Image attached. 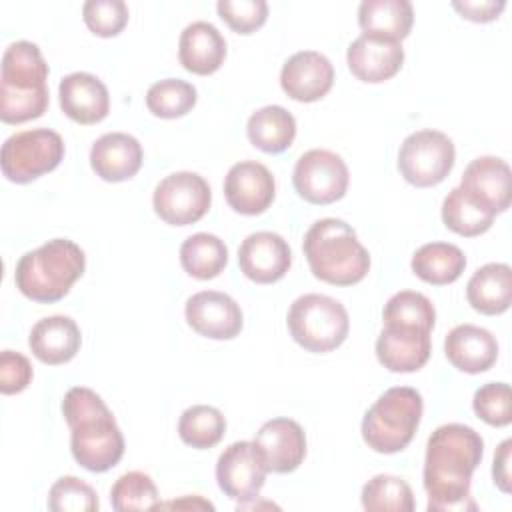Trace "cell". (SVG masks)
I'll list each match as a JSON object with an SVG mask.
<instances>
[{
  "label": "cell",
  "instance_id": "6",
  "mask_svg": "<svg viewBox=\"0 0 512 512\" xmlns=\"http://www.w3.org/2000/svg\"><path fill=\"white\" fill-rule=\"evenodd\" d=\"M424 402L410 386L388 388L364 414L362 438L374 452L394 454L404 450L420 424Z\"/></svg>",
  "mask_w": 512,
  "mask_h": 512
},
{
  "label": "cell",
  "instance_id": "27",
  "mask_svg": "<svg viewBox=\"0 0 512 512\" xmlns=\"http://www.w3.org/2000/svg\"><path fill=\"white\" fill-rule=\"evenodd\" d=\"M414 22V8L408 0H364L358 6V24L364 34L402 42Z\"/></svg>",
  "mask_w": 512,
  "mask_h": 512
},
{
  "label": "cell",
  "instance_id": "4",
  "mask_svg": "<svg viewBox=\"0 0 512 512\" xmlns=\"http://www.w3.org/2000/svg\"><path fill=\"white\" fill-rule=\"evenodd\" d=\"M312 274L334 286L358 284L370 270V254L354 228L340 218L316 220L302 242Z\"/></svg>",
  "mask_w": 512,
  "mask_h": 512
},
{
  "label": "cell",
  "instance_id": "17",
  "mask_svg": "<svg viewBox=\"0 0 512 512\" xmlns=\"http://www.w3.org/2000/svg\"><path fill=\"white\" fill-rule=\"evenodd\" d=\"M432 352L430 330L384 324L376 338L378 362L390 372H416L420 370Z\"/></svg>",
  "mask_w": 512,
  "mask_h": 512
},
{
  "label": "cell",
  "instance_id": "18",
  "mask_svg": "<svg viewBox=\"0 0 512 512\" xmlns=\"http://www.w3.org/2000/svg\"><path fill=\"white\" fill-rule=\"evenodd\" d=\"M334 84L332 62L316 50L292 54L280 72L282 90L298 102H316L328 94Z\"/></svg>",
  "mask_w": 512,
  "mask_h": 512
},
{
  "label": "cell",
  "instance_id": "30",
  "mask_svg": "<svg viewBox=\"0 0 512 512\" xmlns=\"http://www.w3.org/2000/svg\"><path fill=\"white\" fill-rule=\"evenodd\" d=\"M180 264L192 278H216L228 264V248L218 236L198 232L182 242Z\"/></svg>",
  "mask_w": 512,
  "mask_h": 512
},
{
  "label": "cell",
  "instance_id": "20",
  "mask_svg": "<svg viewBox=\"0 0 512 512\" xmlns=\"http://www.w3.org/2000/svg\"><path fill=\"white\" fill-rule=\"evenodd\" d=\"M460 188L492 214H500L510 206V166L498 156H478L466 166Z\"/></svg>",
  "mask_w": 512,
  "mask_h": 512
},
{
  "label": "cell",
  "instance_id": "2",
  "mask_svg": "<svg viewBox=\"0 0 512 512\" xmlns=\"http://www.w3.org/2000/svg\"><path fill=\"white\" fill-rule=\"evenodd\" d=\"M62 414L70 426V450L74 460L90 472H106L124 454V436L106 402L86 386H74L64 394Z\"/></svg>",
  "mask_w": 512,
  "mask_h": 512
},
{
  "label": "cell",
  "instance_id": "26",
  "mask_svg": "<svg viewBox=\"0 0 512 512\" xmlns=\"http://www.w3.org/2000/svg\"><path fill=\"white\" fill-rule=\"evenodd\" d=\"M468 304L480 314H502L512 302V268L502 262L480 266L466 284Z\"/></svg>",
  "mask_w": 512,
  "mask_h": 512
},
{
  "label": "cell",
  "instance_id": "32",
  "mask_svg": "<svg viewBox=\"0 0 512 512\" xmlns=\"http://www.w3.org/2000/svg\"><path fill=\"white\" fill-rule=\"evenodd\" d=\"M226 432L224 414L208 404H194L180 414L178 434L184 444L206 450L216 446Z\"/></svg>",
  "mask_w": 512,
  "mask_h": 512
},
{
  "label": "cell",
  "instance_id": "31",
  "mask_svg": "<svg viewBox=\"0 0 512 512\" xmlns=\"http://www.w3.org/2000/svg\"><path fill=\"white\" fill-rule=\"evenodd\" d=\"M494 216L490 210L480 206L476 200H472L460 186L452 188L448 196L442 202V222L448 230L460 234V236H478L484 234L492 222Z\"/></svg>",
  "mask_w": 512,
  "mask_h": 512
},
{
  "label": "cell",
  "instance_id": "28",
  "mask_svg": "<svg viewBox=\"0 0 512 512\" xmlns=\"http://www.w3.org/2000/svg\"><path fill=\"white\" fill-rule=\"evenodd\" d=\"M246 134L258 150L278 154L292 146L296 136V120L286 108L270 104L256 110L248 118Z\"/></svg>",
  "mask_w": 512,
  "mask_h": 512
},
{
  "label": "cell",
  "instance_id": "13",
  "mask_svg": "<svg viewBox=\"0 0 512 512\" xmlns=\"http://www.w3.org/2000/svg\"><path fill=\"white\" fill-rule=\"evenodd\" d=\"M186 322L200 336L230 340L242 330V310L234 298L218 290H202L186 300Z\"/></svg>",
  "mask_w": 512,
  "mask_h": 512
},
{
  "label": "cell",
  "instance_id": "42",
  "mask_svg": "<svg viewBox=\"0 0 512 512\" xmlns=\"http://www.w3.org/2000/svg\"><path fill=\"white\" fill-rule=\"evenodd\" d=\"M452 8L466 20L492 22L506 8L504 0H454Z\"/></svg>",
  "mask_w": 512,
  "mask_h": 512
},
{
  "label": "cell",
  "instance_id": "44",
  "mask_svg": "<svg viewBox=\"0 0 512 512\" xmlns=\"http://www.w3.org/2000/svg\"><path fill=\"white\" fill-rule=\"evenodd\" d=\"M204 508V510H214V504L202 500L200 496H186L182 500H172V502H166V504H158V508Z\"/></svg>",
  "mask_w": 512,
  "mask_h": 512
},
{
  "label": "cell",
  "instance_id": "34",
  "mask_svg": "<svg viewBox=\"0 0 512 512\" xmlns=\"http://www.w3.org/2000/svg\"><path fill=\"white\" fill-rule=\"evenodd\" d=\"M198 100L196 88L180 78L154 82L146 92V106L158 118H180L188 114Z\"/></svg>",
  "mask_w": 512,
  "mask_h": 512
},
{
  "label": "cell",
  "instance_id": "25",
  "mask_svg": "<svg viewBox=\"0 0 512 512\" xmlns=\"http://www.w3.org/2000/svg\"><path fill=\"white\" fill-rule=\"evenodd\" d=\"M226 58V40L210 22L196 20L188 24L178 40L180 64L200 76L214 74Z\"/></svg>",
  "mask_w": 512,
  "mask_h": 512
},
{
  "label": "cell",
  "instance_id": "12",
  "mask_svg": "<svg viewBox=\"0 0 512 512\" xmlns=\"http://www.w3.org/2000/svg\"><path fill=\"white\" fill-rule=\"evenodd\" d=\"M266 464L256 442H232L218 456L216 480L220 490L238 504L256 500L266 482Z\"/></svg>",
  "mask_w": 512,
  "mask_h": 512
},
{
  "label": "cell",
  "instance_id": "9",
  "mask_svg": "<svg viewBox=\"0 0 512 512\" xmlns=\"http://www.w3.org/2000/svg\"><path fill=\"white\" fill-rule=\"evenodd\" d=\"M454 142L438 130H418L404 138L398 152V170L418 188L440 184L452 170Z\"/></svg>",
  "mask_w": 512,
  "mask_h": 512
},
{
  "label": "cell",
  "instance_id": "35",
  "mask_svg": "<svg viewBox=\"0 0 512 512\" xmlns=\"http://www.w3.org/2000/svg\"><path fill=\"white\" fill-rule=\"evenodd\" d=\"M384 324H398V326H412V328H434L436 310L430 298L414 290H400L396 292L384 306L382 312Z\"/></svg>",
  "mask_w": 512,
  "mask_h": 512
},
{
  "label": "cell",
  "instance_id": "24",
  "mask_svg": "<svg viewBox=\"0 0 512 512\" xmlns=\"http://www.w3.org/2000/svg\"><path fill=\"white\" fill-rule=\"evenodd\" d=\"M82 334L78 324L70 316H48L38 320L28 336L32 354L50 366L70 362L80 350Z\"/></svg>",
  "mask_w": 512,
  "mask_h": 512
},
{
  "label": "cell",
  "instance_id": "19",
  "mask_svg": "<svg viewBox=\"0 0 512 512\" xmlns=\"http://www.w3.org/2000/svg\"><path fill=\"white\" fill-rule=\"evenodd\" d=\"M350 72L370 84L384 82L392 78L404 62V48L398 40L374 36V34H360L346 52Z\"/></svg>",
  "mask_w": 512,
  "mask_h": 512
},
{
  "label": "cell",
  "instance_id": "33",
  "mask_svg": "<svg viewBox=\"0 0 512 512\" xmlns=\"http://www.w3.org/2000/svg\"><path fill=\"white\" fill-rule=\"evenodd\" d=\"M362 508L370 512H412L414 494L406 480L392 474L370 478L360 494Z\"/></svg>",
  "mask_w": 512,
  "mask_h": 512
},
{
  "label": "cell",
  "instance_id": "29",
  "mask_svg": "<svg viewBox=\"0 0 512 512\" xmlns=\"http://www.w3.org/2000/svg\"><path fill=\"white\" fill-rule=\"evenodd\" d=\"M410 266L420 280L442 286L460 278L466 268V256L456 244L428 242L414 252Z\"/></svg>",
  "mask_w": 512,
  "mask_h": 512
},
{
  "label": "cell",
  "instance_id": "22",
  "mask_svg": "<svg viewBox=\"0 0 512 512\" xmlns=\"http://www.w3.org/2000/svg\"><path fill=\"white\" fill-rule=\"evenodd\" d=\"M444 352L448 362L466 374H480L492 368L498 358V342L490 330L474 324L454 326L446 340Z\"/></svg>",
  "mask_w": 512,
  "mask_h": 512
},
{
  "label": "cell",
  "instance_id": "3",
  "mask_svg": "<svg viewBox=\"0 0 512 512\" xmlns=\"http://www.w3.org/2000/svg\"><path fill=\"white\" fill-rule=\"evenodd\" d=\"M48 64L34 42H12L0 66V120L22 124L40 118L48 108Z\"/></svg>",
  "mask_w": 512,
  "mask_h": 512
},
{
  "label": "cell",
  "instance_id": "21",
  "mask_svg": "<svg viewBox=\"0 0 512 512\" xmlns=\"http://www.w3.org/2000/svg\"><path fill=\"white\" fill-rule=\"evenodd\" d=\"M58 96L62 112L78 124H96L108 116V88L90 72L66 74L58 84Z\"/></svg>",
  "mask_w": 512,
  "mask_h": 512
},
{
  "label": "cell",
  "instance_id": "39",
  "mask_svg": "<svg viewBox=\"0 0 512 512\" xmlns=\"http://www.w3.org/2000/svg\"><path fill=\"white\" fill-rule=\"evenodd\" d=\"M82 16L96 36L110 38L122 32L130 14L124 0H88L82 6Z\"/></svg>",
  "mask_w": 512,
  "mask_h": 512
},
{
  "label": "cell",
  "instance_id": "8",
  "mask_svg": "<svg viewBox=\"0 0 512 512\" xmlns=\"http://www.w3.org/2000/svg\"><path fill=\"white\" fill-rule=\"evenodd\" d=\"M64 158V140L50 128H34L8 136L2 144V174L16 184H28L52 172Z\"/></svg>",
  "mask_w": 512,
  "mask_h": 512
},
{
  "label": "cell",
  "instance_id": "5",
  "mask_svg": "<svg viewBox=\"0 0 512 512\" xmlns=\"http://www.w3.org/2000/svg\"><path fill=\"white\" fill-rule=\"evenodd\" d=\"M84 250L68 238H52L20 256L14 272L16 288L30 300L52 304L62 300L84 274Z\"/></svg>",
  "mask_w": 512,
  "mask_h": 512
},
{
  "label": "cell",
  "instance_id": "14",
  "mask_svg": "<svg viewBox=\"0 0 512 512\" xmlns=\"http://www.w3.org/2000/svg\"><path fill=\"white\" fill-rule=\"evenodd\" d=\"M224 196L228 206L244 216L262 214L276 196L272 172L254 160L236 162L224 178Z\"/></svg>",
  "mask_w": 512,
  "mask_h": 512
},
{
  "label": "cell",
  "instance_id": "23",
  "mask_svg": "<svg viewBox=\"0 0 512 512\" xmlns=\"http://www.w3.org/2000/svg\"><path fill=\"white\" fill-rule=\"evenodd\" d=\"M90 166L106 182L130 180L142 166V146L126 132L102 134L92 144Z\"/></svg>",
  "mask_w": 512,
  "mask_h": 512
},
{
  "label": "cell",
  "instance_id": "15",
  "mask_svg": "<svg viewBox=\"0 0 512 512\" xmlns=\"http://www.w3.org/2000/svg\"><path fill=\"white\" fill-rule=\"evenodd\" d=\"M292 264L288 242L276 232H252L238 248V266L246 278L258 284H272L284 278Z\"/></svg>",
  "mask_w": 512,
  "mask_h": 512
},
{
  "label": "cell",
  "instance_id": "10",
  "mask_svg": "<svg viewBox=\"0 0 512 512\" xmlns=\"http://www.w3.org/2000/svg\"><path fill=\"white\" fill-rule=\"evenodd\" d=\"M212 192L196 172H174L162 178L152 194L154 212L170 226L198 222L210 208Z\"/></svg>",
  "mask_w": 512,
  "mask_h": 512
},
{
  "label": "cell",
  "instance_id": "11",
  "mask_svg": "<svg viewBox=\"0 0 512 512\" xmlns=\"http://www.w3.org/2000/svg\"><path fill=\"white\" fill-rule=\"evenodd\" d=\"M348 166L332 150L312 148L304 152L292 172V182L300 198L310 204H332L346 194Z\"/></svg>",
  "mask_w": 512,
  "mask_h": 512
},
{
  "label": "cell",
  "instance_id": "38",
  "mask_svg": "<svg viewBox=\"0 0 512 512\" xmlns=\"http://www.w3.org/2000/svg\"><path fill=\"white\" fill-rule=\"evenodd\" d=\"M472 408L480 420L490 426H508L512 422V396L506 382H488L474 392Z\"/></svg>",
  "mask_w": 512,
  "mask_h": 512
},
{
  "label": "cell",
  "instance_id": "43",
  "mask_svg": "<svg viewBox=\"0 0 512 512\" xmlns=\"http://www.w3.org/2000/svg\"><path fill=\"white\" fill-rule=\"evenodd\" d=\"M510 462H512V440L506 438L496 454H494V464H492V478L494 484L502 490V492H510L512 490V474H510Z\"/></svg>",
  "mask_w": 512,
  "mask_h": 512
},
{
  "label": "cell",
  "instance_id": "16",
  "mask_svg": "<svg viewBox=\"0 0 512 512\" xmlns=\"http://www.w3.org/2000/svg\"><path fill=\"white\" fill-rule=\"evenodd\" d=\"M266 470L274 474L294 472L306 456V434L296 420L272 418L260 426L254 438Z\"/></svg>",
  "mask_w": 512,
  "mask_h": 512
},
{
  "label": "cell",
  "instance_id": "1",
  "mask_svg": "<svg viewBox=\"0 0 512 512\" xmlns=\"http://www.w3.org/2000/svg\"><path fill=\"white\" fill-rule=\"evenodd\" d=\"M482 454L484 440L470 426L452 422L432 432L424 458V488L430 512L478 510L470 494V480Z\"/></svg>",
  "mask_w": 512,
  "mask_h": 512
},
{
  "label": "cell",
  "instance_id": "40",
  "mask_svg": "<svg viewBox=\"0 0 512 512\" xmlns=\"http://www.w3.org/2000/svg\"><path fill=\"white\" fill-rule=\"evenodd\" d=\"M218 16L238 34H252L268 18L264 0H218Z\"/></svg>",
  "mask_w": 512,
  "mask_h": 512
},
{
  "label": "cell",
  "instance_id": "7",
  "mask_svg": "<svg viewBox=\"0 0 512 512\" xmlns=\"http://www.w3.org/2000/svg\"><path fill=\"white\" fill-rule=\"evenodd\" d=\"M286 324L294 342L316 354L338 348L350 330L344 304L326 294L298 296L290 304Z\"/></svg>",
  "mask_w": 512,
  "mask_h": 512
},
{
  "label": "cell",
  "instance_id": "37",
  "mask_svg": "<svg viewBox=\"0 0 512 512\" xmlns=\"http://www.w3.org/2000/svg\"><path fill=\"white\" fill-rule=\"evenodd\" d=\"M96 490L76 476L58 478L48 492V508L52 512H96Z\"/></svg>",
  "mask_w": 512,
  "mask_h": 512
},
{
  "label": "cell",
  "instance_id": "36",
  "mask_svg": "<svg viewBox=\"0 0 512 512\" xmlns=\"http://www.w3.org/2000/svg\"><path fill=\"white\" fill-rule=\"evenodd\" d=\"M110 504L118 512L158 508L160 496L152 478L140 470L122 474L110 488Z\"/></svg>",
  "mask_w": 512,
  "mask_h": 512
},
{
  "label": "cell",
  "instance_id": "41",
  "mask_svg": "<svg viewBox=\"0 0 512 512\" xmlns=\"http://www.w3.org/2000/svg\"><path fill=\"white\" fill-rule=\"evenodd\" d=\"M32 382L30 360L14 350L0 352V392L18 394Z\"/></svg>",
  "mask_w": 512,
  "mask_h": 512
}]
</instances>
